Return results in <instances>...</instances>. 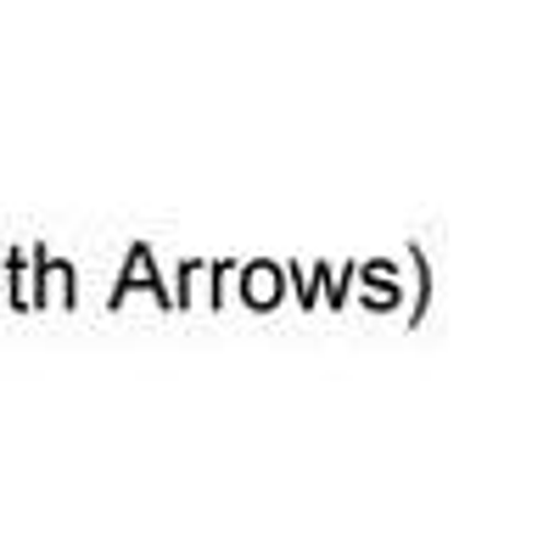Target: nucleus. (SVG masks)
<instances>
[]
</instances>
